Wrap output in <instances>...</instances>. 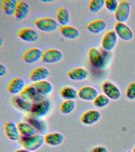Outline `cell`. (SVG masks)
<instances>
[{"label":"cell","instance_id":"1f68e13d","mask_svg":"<svg viewBox=\"0 0 135 152\" xmlns=\"http://www.w3.org/2000/svg\"><path fill=\"white\" fill-rule=\"evenodd\" d=\"M93 104L98 109L105 108L110 103V99L104 94H99L93 101Z\"/></svg>","mask_w":135,"mask_h":152},{"label":"cell","instance_id":"44dd1931","mask_svg":"<svg viewBox=\"0 0 135 152\" xmlns=\"http://www.w3.org/2000/svg\"><path fill=\"white\" fill-rule=\"evenodd\" d=\"M32 85L36 89L37 92L42 96H48L53 91V84L47 80L33 83Z\"/></svg>","mask_w":135,"mask_h":152},{"label":"cell","instance_id":"d6986e66","mask_svg":"<svg viewBox=\"0 0 135 152\" xmlns=\"http://www.w3.org/2000/svg\"><path fill=\"white\" fill-rule=\"evenodd\" d=\"M45 142L49 145L57 147L62 144L65 140V136L62 133L53 132L45 136Z\"/></svg>","mask_w":135,"mask_h":152},{"label":"cell","instance_id":"f1b7e54d","mask_svg":"<svg viewBox=\"0 0 135 152\" xmlns=\"http://www.w3.org/2000/svg\"><path fill=\"white\" fill-rule=\"evenodd\" d=\"M76 103L74 100H66L61 104L60 110L62 114L68 115L72 114L75 109Z\"/></svg>","mask_w":135,"mask_h":152},{"label":"cell","instance_id":"277c9868","mask_svg":"<svg viewBox=\"0 0 135 152\" xmlns=\"http://www.w3.org/2000/svg\"><path fill=\"white\" fill-rule=\"evenodd\" d=\"M131 4L127 1H122L119 2L118 8L115 13V18L118 22H127L131 13Z\"/></svg>","mask_w":135,"mask_h":152},{"label":"cell","instance_id":"3957f363","mask_svg":"<svg viewBox=\"0 0 135 152\" xmlns=\"http://www.w3.org/2000/svg\"><path fill=\"white\" fill-rule=\"evenodd\" d=\"M89 59L91 64L99 69H103L105 67V56L98 48L91 47L88 52Z\"/></svg>","mask_w":135,"mask_h":152},{"label":"cell","instance_id":"9c48e42d","mask_svg":"<svg viewBox=\"0 0 135 152\" xmlns=\"http://www.w3.org/2000/svg\"><path fill=\"white\" fill-rule=\"evenodd\" d=\"M62 52L58 50L50 49L43 52L42 60L47 64H54L61 61L63 59Z\"/></svg>","mask_w":135,"mask_h":152},{"label":"cell","instance_id":"7c38bea8","mask_svg":"<svg viewBox=\"0 0 135 152\" xmlns=\"http://www.w3.org/2000/svg\"><path fill=\"white\" fill-rule=\"evenodd\" d=\"M43 52L36 48L29 49L23 53L22 58L25 62L28 64H35L42 59Z\"/></svg>","mask_w":135,"mask_h":152},{"label":"cell","instance_id":"9a60e30c","mask_svg":"<svg viewBox=\"0 0 135 152\" xmlns=\"http://www.w3.org/2000/svg\"><path fill=\"white\" fill-rule=\"evenodd\" d=\"M25 87V81L23 78L18 77L10 81L8 85L7 90L12 95H20Z\"/></svg>","mask_w":135,"mask_h":152},{"label":"cell","instance_id":"ab89813d","mask_svg":"<svg viewBox=\"0 0 135 152\" xmlns=\"http://www.w3.org/2000/svg\"><path fill=\"white\" fill-rule=\"evenodd\" d=\"M133 152H135V147L134 148L133 150Z\"/></svg>","mask_w":135,"mask_h":152},{"label":"cell","instance_id":"836d02e7","mask_svg":"<svg viewBox=\"0 0 135 152\" xmlns=\"http://www.w3.org/2000/svg\"><path fill=\"white\" fill-rule=\"evenodd\" d=\"M119 3L117 0H106L105 6L106 9L111 13H115L118 8Z\"/></svg>","mask_w":135,"mask_h":152},{"label":"cell","instance_id":"7402d4cb","mask_svg":"<svg viewBox=\"0 0 135 152\" xmlns=\"http://www.w3.org/2000/svg\"><path fill=\"white\" fill-rule=\"evenodd\" d=\"M107 23L105 21L98 19L91 21L87 26L89 32L93 34H99L106 29Z\"/></svg>","mask_w":135,"mask_h":152},{"label":"cell","instance_id":"7a4b0ae2","mask_svg":"<svg viewBox=\"0 0 135 152\" xmlns=\"http://www.w3.org/2000/svg\"><path fill=\"white\" fill-rule=\"evenodd\" d=\"M45 142V136L42 134H36L24 139L22 145L23 148L34 152L40 149Z\"/></svg>","mask_w":135,"mask_h":152},{"label":"cell","instance_id":"83f0119b","mask_svg":"<svg viewBox=\"0 0 135 152\" xmlns=\"http://www.w3.org/2000/svg\"><path fill=\"white\" fill-rule=\"evenodd\" d=\"M14 102L19 109L26 112L31 113L33 103L19 96H16L14 99Z\"/></svg>","mask_w":135,"mask_h":152},{"label":"cell","instance_id":"e0dca14e","mask_svg":"<svg viewBox=\"0 0 135 152\" xmlns=\"http://www.w3.org/2000/svg\"><path fill=\"white\" fill-rule=\"evenodd\" d=\"M20 39L26 42H33L39 39L38 33L32 28L26 27L21 29L18 33Z\"/></svg>","mask_w":135,"mask_h":152},{"label":"cell","instance_id":"52a82bcc","mask_svg":"<svg viewBox=\"0 0 135 152\" xmlns=\"http://www.w3.org/2000/svg\"><path fill=\"white\" fill-rule=\"evenodd\" d=\"M118 40V36L115 31H109L104 34L102 39V47L107 52H111L117 46Z\"/></svg>","mask_w":135,"mask_h":152},{"label":"cell","instance_id":"f35d334b","mask_svg":"<svg viewBox=\"0 0 135 152\" xmlns=\"http://www.w3.org/2000/svg\"><path fill=\"white\" fill-rule=\"evenodd\" d=\"M3 39H2V37L0 38V46H1V47L2 46V45H3Z\"/></svg>","mask_w":135,"mask_h":152},{"label":"cell","instance_id":"4fadbf2b","mask_svg":"<svg viewBox=\"0 0 135 152\" xmlns=\"http://www.w3.org/2000/svg\"><path fill=\"white\" fill-rule=\"evenodd\" d=\"M99 95L98 90L92 86L83 87L78 91V97L86 102H93Z\"/></svg>","mask_w":135,"mask_h":152},{"label":"cell","instance_id":"8d00e7d4","mask_svg":"<svg viewBox=\"0 0 135 152\" xmlns=\"http://www.w3.org/2000/svg\"><path fill=\"white\" fill-rule=\"evenodd\" d=\"M15 152H33L31 151L28 150L26 149L25 148H23V149H20L18 150L15 151Z\"/></svg>","mask_w":135,"mask_h":152},{"label":"cell","instance_id":"4316f807","mask_svg":"<svg viewBox=\"0 0 135 152\" xmlns=\"http://www.w3.org/2000/svg\"><path fill=\"white\" fill-rule=\"evenodd\" d=\"M60 95L64 99L74 100L78 97V91L70 86L65 87L60 91Z\"/></svg>","mask_w":135,"mask_h":152},{"label":"cell","instance_id":"5b68a950","mask_svg":"<svg viewBox=\"0 0 135 152\" xmlns=\"http://www.w3.org/2000/svg\"><path fill=\"white\" fill-rule=\"evenodd\" d=\"M36 27L41 31L50 33L56 31L58 24L55 20L50 18H42L35 20Z\"/></svg>","mask_w":135,"mask_h":152},{"label":"cell","instance_id":"d4e9b609","mask_svg":"<svg viewBox=\"0 0 135 152\" xmlns=\"http://www.w3.org/2000/svg\"><path fill=\"white\" fill-rule=\"evenodd\" d=\"M56 18L58 22L62 26H67L70 21L69 11L66 7H60L57 12Z\"/></svg>","mask_w":135,"mask_h":152},{"label":"cell","instance_id":"484cf974","mask_svg":"<svg viewBox=\"0 0 135 152\" xmlns=\"http://www.w3.org/2000/svg\"><path fill=\"white\" fill-rule=\"evenodd\" d=\"M17 3L16 0H3L2 4L3 12L7 15H15Z\"/></svg>","mask_w":135,"mask_h":152},{"label":"cell","instance_id":"4dcf8cb0","mask_svg":"<svg viewBox=\"0 0 135 152\" xmlns=\"http://www.w3.org/2000/svg\"><path fill=\"white\" fill-rule=\"evenodd\" d=\"M105 4V0H91L89 3V9L93 14H97L103 9Z\"/></svg>","mask_w":135,"mask_h":152},{"label":"cell","instance_id":"6da1fadb","mask_svg":"<svg viewBox=\"0 0 135 152\" xmlns=\"http://www.w3.org/2000/svg\"><path fill=\"white\" fill-rule=\"evenodd\" d=\"M50 107V100L44 98L33 103L30 113L35 117L40 118L47 115L49 113Z\"/></svg>","mask_w":135,"mask_h":152},{"label":"cell","instance_id":"d6a6232c","mask_svg":"<svg viewBox=\"0 0 135 152\" xmlns=\"http://www.w3.org/2000/svg\"><path fill=\"white\" fill-rule=\"evenodd\" d=\"M126 96L130 100H135V82H131L128 86L126 91Z\"/></svg>","mask_w":135,"mask_h":152},{"label":"cell","instance_id":"e575fe53","mask_svg":"<svg viewBox=\"0 0 135 152\" xmlns=\"http://www.w3.org/2000/svg\"><path fill=\"white\" fill-rule=\"evenodd\" d=\"M90 152H108V150L105 146L99 145L92 148Z\"/></svg>","mask_w":135,"mask_h":152},{"label":"cell","instance_id":"ba28073f","mask_svg":"<svg viewBox=\"0 0 135 152\" xmlns=\"http://www.w3.org/2000/svg\"><path fill=\"white\" fill-rule=\"evenodd\" d=\"M115 31L117 36L124 41H130L133 39V32L125 23L117 22L115 25Z\"/></svg>","mask_w":135,"mask_h":152},{"label":"cell","instance_id":"8fae6325","mask_svg":"<svg viewBox=\"0 0 135 152\" xmlns=\"http://www.w3.org/2000/svg\"><path fill=\"white\" fill-rule=\"evenodd\" d=\"M101 116V113L99 110L95 109L88 110L82 116L81 122L86 125H93L99 122Z\"/></svg>","mask_w":135,"mask_h":152},{"label":"cell","instance_id":"8992f818","mask_svg":"<svg viewBox=\"0 0 135 152\" xmlns=\"http://www.w3.org/2000/svg\"><path fill=\"white\" fill-rule=\"evenodd\" d=\"M101 90L103 93L110 100L117 101L121 97L120 90L112 82L107 81L104 82L101 86Z\"/></svg>","mask_w":135,"mask_h":152},{"label":"cell","instance_id":"5bb4252c","mask_svg":"<svg viewBox=\"0 0 135 152\" xmlns=\"http://www.w3.org/2000/svg\"><path fill=\"white\" fill-rule=\"evenodd\" d=\"M20 97L32 103H35L44 98L40 94L32 85L26 86L20 94Z\"/></svg>","mask_w":135,"mask_h":152},{"label":"cell","instance_id":"74e56055","mask_svg":"<svg viewBox=\"0 0 135 152\" xmlns=\"http://www.w3.org/2000/svg\"><path fill=\"white\" fill-rule=\"evenodd\" d=\"M41 2H45V3H47V2H54L55 1L54 0H43V1H41Z\"/></svg>","mask_w":135,"mask_h":152},{"label":"cell","instance_id":"cb8c5ba5","mask_svg":"<svg viewBox=\"0 0 135 152\" xmlns=\"http://www.w3.org/2000/svg\"><path fill=\"white\" fill-rule=\"evenodd\" d=\"M18 126L23 140L37 134L36 129L28 122H20L18 124Z\"/></svg>","mask_w":135,"mask_h":152},{"label":"cell","instance_id":"30bf717a","mask_svg":"<svg viewBox=\"0 0 135 152\" xmlns=\"http://www.w3.org/2000/svg\"><path fill=\"white\" fill-rule=\"evenodd\" d=\"M4 131L7 137L11 141H18L22 137L18 125L12 121H8L5 123Z\"/></svg>","mask_w":135,"mask_h":152},{"label":"cell","instance_id":"2e32d148","mask_svg":"<svg viewBox=\"0 0 135 152\" xmlns=\"http://www.w3.org/2000/svg\"><path fill=\"white\" fill-rule=\"evenodd\" d=\"M88 70L83 67H77L72 69L68 73L69 78L75 82L86 80L89 76Z\"/></svg>","mask_w":135,"mask_h":152},{"label":"cell","instance_id":"60d3db41","mask_svg":"<svg viewBox=\"0 0 135 152\" xmlns=\"http://www.w3.org/2000/svg\"><path fill=\"white\" fill-rule=\"evenodd\" d=\"M127 152H131V151H129Z\"/></svg>","mask_w":135,"mask_h":152},{"label":"cell","instance_id":"603a6c76","mask_svg":"<svg viewBox=\"0 0 135 152\" xmlns=\"http://www.w3.org/2000/svg\"><path fill=\"white\" fill-rule=\"evenodd\" d=\"M60 33L63 37L69 40L77 39L80 36L79 30L73 26H61L60 29Z\"/></svg>","mask_w":135,"mask_h":152},{"label":"cell","instance_id":"d590c367","mask_svg":"<svg viewBox=\"0 0 135 152\" xmlns=\"http://www.w3.org/2000/svg\"><path fill=\"white\" fill-rule=\"evenodd\" d=\"M7 73V67L4 65L0 64V76L1 77H4Z\"/></svg>","mask_w":135,"mask_h":152},{"label":"cell","instance_id":"ffe728a7","mask_svg":"<svg viewBox=\"0 0 135 152\" xmlns=\"http://www.w3.org/2000/svg\"><path fill=\"white\" fill-rule=\"evenodd\" d=\"M30 7L27 2L23 1H18L15 16L17 20H22L29 15Z\"/></svg>","mask_w":135,"mask_h":152},{"label":"cell","instance_id":"f546056e","mask_svg":"<svg viewBox=\"0 0 135 152\" xmlns=\"http://www.w3.org/2000/svg\"><path fill=\"white\" fill-rule=\"evenodd\" d=\"M28 122L39 132L43 133L46 130L45 123L42 120L39 119V118L30 117L28 119Z\"/></svg>","mask_w":135,"mask_h":152},{"label":"cell","instance_id":"ac0fdd59","mask_svg":"<svg viewBox=\"0 0 135 152\" xmlns=\"http://www.w3.org/2000/svg\"><path fill=\"white\" fill-rule=\"evenodd\" d=\"M50 75L49 70L44 67H39L34 69L30 73L29 78L35 83L46 80Z\"/></svg>","mask_w":135,"mask_h":152}]
</instances>
